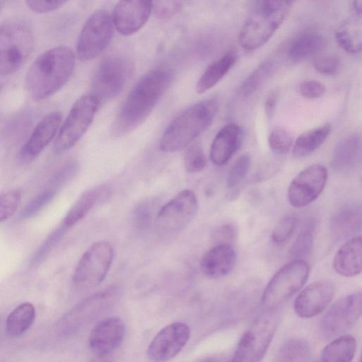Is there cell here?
I'll use <instances>...</instances> for the list:
<instances>
[{
	"label": "cell",
	"instance_id": "cell-6",
	"mask_svg": "<svg viewBox=\"0 0 362 362\" xmlns=\"http://www.w3.org/2000/svg\"><path fill=\"white\" fill-rule=\"evenodd\" d=\"M279 317L274 310L259 315L242 335L228 362H261L277 329Z\"/></svg>",
	"mask_w": 362,
	"mask_h": 362
},
{
	"label": "cell",
	"instance_id": "cell-39",
	"mask_svg": "<svg viewBox=\"0 0 362 362\" xmlns=\"http://www.w3.org/2000/svg\"><path fill=\"white\" fill-rule=\"evenodd\" d=\"M206 160L202 146L199 143L191 144L184 156V165L188 173L202 171L206 166Z\"/></svg>",
	"mask_w": 362,
	"mask_h": 362
},
{
	"label": "cell",
	"instance_id": "cell-48",
	"mask_svg": "<svg viewBox=\"0 0 362 362\" xmlns=\"http://www.w3.org/2000/svg\"><path fill=\"white\" fill-rule=\"evenodd\" d=\"M66 1H26L27 6L37 13H49L61 8Z\"/></svg>",
	"mask_w": 362,
	"mask_h": 362
},
{
	"label": "cell",
	"instance_id": "cell-51",
	"mask_svg": "<svg viewBox=\"0 0 362 362\" xmlns=\"http://www.w3.org/2000/svg\"><path fill=\"white\" fill-rule=\"evenodd\" d=\"M362 1H354L352 3V7L357 16L361 17V8H362Z\"/></svg>",
	"mask_w": 362,
	"mask_h": 362
},
{
	"label": "cell",
	"instance_id": "cell-11",
	"mask_svg": "<svg viewBox=\"0 0 362 362\" xmlns=\"http://www.w3.org/2000/svg\"><path fill=\"white\" fill-rule=\"evenodd\" d=\"M114 258V250L107 241H98L90 245L80 258L74 269L72 280L78 285L96 286L106 277Z\"/></svg>",
	"mask_w": 362,
	"mask_h": 362
},
{
	"label": "cell",
	"instance_id": "cell-17",
	"mask_svg": "<svg viewBox=\"0 0 362 362\" xmlns=\"http://www.w3.org/2000/svg\"><path fill=\"white\" fill-rule=\"evenodd\" d=\"M124 336L125 325L120 318H105L92 329L88 338L89 346L96 356L104 358L121 345Z\"/></svg>",
	"mask_w": 362,
	"mask_h": 362
},
{
	"label": "cell",
	"instance_id": "cell-49",
	"mask_svg": "<svg viewBox=\"0 0 362 362\" xmlns=\"http://www.w3.org/2000/svg\"><path fill=\"white\" fill-rule=\"evenodd\" d=\"M277 102V94L276 92L269 93L264 102V111L267 117L270 118L274 113Z\"/></svg>",
	"mask_w": 362,
	"mask_h": 362
},
{
	"label": "cell",
	"instance_id": "cell-35",
	"mask_svg": "<svg viewBox=\"0 0 362 362\" xmlns=\"http://www.w3.org/2000/svg\"><path fill=\"white\" fill-rule=\"evenodd\" d=\"M314 224L309 223L298 235L289 250L293 260H304L312 250L313 244Z\"/></svg>",
	"mask_w": 362,
	"mask_h": 362
},
{
	"label": "cell",
	"instance_id": "cell-42",
	"mask_svg": "<svg viewBox=\"0 0 362 362\" xmlns=\"http://www.w3.org/2000/svg\"><path fill=\"white\" fill-rule=\"evenodd\" d=\"M56 191L51 188L44 191L30 201L19 214L21 219L28 218L38 213L55 196Z\"/></svg>",
	"mask_w": 362,
	"mask_h": 362
},
{
	"label": "cell",
	"instance_id": "cell-3",
	"mask_svg": "<svg viewBox=\"0 0 362 362\" xmlns=\"http://www.w3.org/2000/svg\"><path fill=\"white\" fill-rule=\"evenodd\" d=\"M218 110L216 99L200 101L181 112L165 130L160 148L167 153L180 151L203 133L212 123Z\"/></svg>",
	"mask_w": 362,
	"mask_h": 362
},
{
	"label": "cell",
	"instance_id": "cell-45",
	"mask_svg": "<svg viewBox=\"0 0 362 362\" xmlns=\"http://www.w3.org/2000/svg\"><path fill=\"white\" fill-rule=\"evenodd\" d=\"M182 8V2L177 1H152V11L160 18H166L173 16Z\"/></svg>",
	"mask_w": 362,
	"mask_h": 362
},
{
	"label": "cell",
	"instance_id": "cell-54",
	"mask_svg": "<svg viewBox=\"0 0 362 362\" xmlns=\"http://www.w3.org/2000/svg\"><path fill=\"white\" fill-rule=\"evenodd\" d=\"M0 362H6V361H0Z\"/></svg>",
	"mask_w": 362,
	"mask_h": 362
},
{
	"label": "cell",
	"instance_id": "cell-10",
	"mask_svg": "<svg viewBox=\"0 0 362 362\" xmlns=\"http://www.w3.org/2000/svg\"><path fill=\"white\" fill-rule=\"evenodd\" d=\"M362 294L354 292L334 303L322 316L320 332L325 339L338 337L350 329L361 316Z\"/></svg>",
	"mask_w": 362,
	"mask_h": 362
},
{
	"label": "cell",
	"instance_id": "cell-37",
	"mask_svg": "<svg viewBox=\"0 0 362 362\" xmlns=\"http://www.w3.org/2000/svg\"><path fill=\"white\" fill-rule=\"evenodd\" d=\"M268 144L270 149L276 154L287 153L293 145V137L285 129L276 127L269 134Z\"/></svg>",
	"mask_w": 362,
	"mask_h": 362
},
{
	"label": "cell",
	"instance_id": "cell-25",
	"mask_svg": "<svg viewBox=\"0 0 362 362\" xmlns=\"http://www.w3.org/2000/svg\"><path fill=\"white\" fill-rule=\"evenodd\" d=\"M111 192L107 185H100L84 192L66 214L63 224L71 227L83 219L99 202L107 199Z\"/></svg>",
	"mask_w": 362,
	"mask_h": 362
},
{
	"label": "cell",
	"instance_id": "cell-4",
	"mask_svg": "<svg viewBox=\"0 0 362 362\" xmlns=\"http://www.w3.org/2000/svg\"><path fill=\"white\" fill-rule=\"evenodd\" d=\"M292 4L291 1L282 0L255 2L238 35L240 46L253 50L266 43L284 22Z\"/></svg>",
	"mask_w": 362,
	"mask_h": 362
},
{
	"label": "cell",
	"instance_id": "cell-24",
	"mask_svg": "<svg viewBox=\"0 0 362 362\" xmlns=\"http://www.w3.org/2000/svg\"><path fill=\"white\" fill-rule=\"evenodd\" d=\"M361 223V205L346 204L333 213L330 219V230L335 239L343 240L360 232Z\"/></svg>",
	"mask_w": 362,
	"mask_h": 362
},
{
	"label": "cell",
	"instance_id": "cell-27",
	"mask_svg": "<svg viewBox=\"0 0 362 362\" xmlns=\"http://www.w3.org/2000/svg\"><path fill=\"white\" fill-rule=\"evenodd\" d=\"M325 45V40L316 32H305L296 36L290 43L287 54L293 62H302L317 54Z\"/></svg>",
	"mask_w": 362,
	"mask_h": 362
},
{
	"label": "cell",
	"instance_id": "cell-21",
	"mask_svg": "<svg viewBox=\"0 0 362 362\" xmlns=\"http://www.w3.org/2000/svg\"><path fill=\"white\" fill-rule=\"evenodd\" d=\"M244 138L243 128L235 123L228 124L216 135L210 150L211 162L216 165L226 164L240 148Z\"/></svg>",
	"mask_w": 362,
	"mask_h": 362
},
{
	"label": "cell",
	"instance_id": "cell-46",
	"mask_svg": "<svg viewBox=\"0 0 362 362\" xmlns=\"http://www.w3.org/2000/svg\"><path fill=\"white\" fill-rule=\"evenodd\" d=\"M299 90L303 97L313 99L322 96L326 91V88L318 81L307 80L300 83Z\"/></svg>",
	"mask_w": 362,
	"mask_h": 362
},
{
	"label": "cell",
	"instance_id": "cell-12",
	"mask_svg": "<svg viewBox=\"0 0 362 362\" xmlns=\"http://www.w3.org/2000/svg\"><path fill=\"white\" fill-rule=\"evenodd\" d=\"M113 33L110 13L98 10L91 14L79 34L76 52L81 61H89L100 54L108 45Z\"/></svg>",
	"mask_w": 362,
	"mask_h": 362
},
{
	"label": "cell",
	"instance_id": "cell-47",
	"mask_svg": "<svg viewBox=\"0 0 362 362\" xmlns=\"http://www.w3.org/2000/svg\"><path fill=\"white\" fill-rule=\"evenodd\" d=\"M68 228L64 224L57 228L53 233L47 238L45 243L42 245L40 248L36 252L33 260L40 261L42 258L46 256L50 250L54 246V245L59 241V240L64 235Z\"/></svg>",
	"mask_w": 362,
	"mask_h": 362
},
{
	"label": "cell",
	"instance_id": "cell-20",
	"mask_svg": "<svg viewBox=\"0 0 362 362\" xmlns=\"http://www.w3.org/2000/svg\"><path fill=\"white\" fill-rule=\"evenodd\" d=\"M62 118L60 112L53 111L41 119L20 150L19 156L23 160H33L45 149L54 137Z\"/></svg>",
	"mask_w": 362,
	"mask_h": 362
},
{
	"label": "cell",
	"instance_id": "cell-38",
	"mask_svg": "<svg viewBox=\"0 0 362 362\" xmlns=\"http://www.w3.org/2000/svg\"><path fill=\"white\" fill-rule=\"evenodd\" d=\"M156 202L148 199L141 201L133 210V222L136 227L141 230H145L149 227L155 216Z\"/></svg>",
	"mask_w": 362,
	"mask_h": 362
},
{
	"label": "cell",
	"instance_id": "cell-34",
	"mask_svg": "<svg viewBox=\"0 0 362 362\" xmlns=\"http://www.w3.org/2000/svg\"><path fill=\"white\" fill-rule=\"evenodd\" d=\"M274 69V64L267 61L261 64L243 82L238 90V95L241 98H247L252 95L270 75Z\"/></svg>",
	"mask_w": 362,
	"mask_h": 362
},
{
	"label": "cell",
	"instance_id": "cell-16",
	"mask_svg": "<svg viewBox=\"0 0 362 362\" xmlns=\"http://www.w3.org/2000/svg\"><path fill=\"white\" fill-rule=\"evenodd\" d=\"M334 296V286L322 279L307 286L296 298L293 308L301 318L313 317L324 311Z\"/></svg>",
	"mask_w": 362,
	"mask_h": 362
},
{
	"label": "cell",
	"instance_id": "cell-8",
	"mask_svg": "<svg viewBox=\"0 0 362 362\" xmlns=\"http://www.w3.org/2000/svg\"><path fill=\"white\" fill-rule=\"evenodd\" d=\"M100 103L90 94L80 97L74 103L54 141L56 153L70 149L81 139L91 124Z\"/></svg>",
	"mask_w": 362,
	"mask_h": 362
},
{
	"label": "cell",
	"instance_id": "cell-40",
	"mask_svg": "<svg viewBox=\"0 0 362 362\" xmlns=\"http://www.w3.org/2000/svg\"><path fill=\"white\" fill-rule=\"evenodd\" d=\"M21 193L18 189L9 190L0 194V223L11 217L18 209Z\"/></svg>",
	"mask_w": 362,
	"mask_h": 362
},
{
	"label": "cell",
	"instance_id": "cell-31",
	"mask_svg": "<svg viewBox=\"0 0 362 362\" xmlns=\"http://www.w3.org/2000/svg\"><path fill=\"white\" fill-rule=\"evenodd\" d=\"M35 318V308L32 303L25 302L20 304L6 319L7 334L11 338L21 337L32 326Z\"/></svg>",
	"mask_w": 362,
	"mask_h": 362
},
{
	"label": "cell",
	"instance_id": "cell-33",
	"mask_svg": "<svg viewBox=\"0 0 362 362\" xmlns=\"http://www.w3.org/2000/svg\"><path fill=\"white\" fill-rule=\"evenodd\" d=\"M361 32L352 22L341 25L335 33V38L339 46L346 52L354 54L361 48Z\"/></svg>",
	"mask_w": 362,
	"mask_h": 362
},
{
	"label": "cell",
	"instance_id": "cell-7",
	"mask_svg": "<svg viewBox=\"0 0 362 362\" xmlns=\"http://www.w3.org/2000/svg\"><path fill=\"white\" fill-rule=\"evenodd\" d=\"M310 267L305 260H292L283 266L266 286L262 303L267 310H274L297 293L305 284Z\"/></svg>",
	"mask_w": 362,
	"mask_h": 362
},
{
	"label": "cell",
	"instance_id": "cell-32",
	"mask_svg": "<svg viewBox=\"0 0 362 362\" xmlns=\"http://www.w3.org/2000/svg\"><path fill=\"white\" fill-rule=\"evenodd\" d=\"M311 356L309 343L302 338H291L279 349L275 362H308Z\"/></svg>",
	"mask_w": 362,
	"mask_h": 362
},
{
	"label": "cell",
	"instance_id": "cell-19",
	"mask_svg": "<svg viewBox=\"0 0 362 362\" xmlns=\"http://www.w3.org/2000/svg\"><path fill=\"white\" fill-rule=\"evenodd\" d=\"M117 294V290L111 288L83 300L59 320L56 325V332L61 336L72 334L86 319V314H90V310L107 306Z\"/></svg>",
	"mask_w": 362,
	"mask_h": 362
},
{
	"label": "cell",
	"instance_id": "cell-53",
	"mask_svg": "<svg viewBox=\"0 0 362 362\" xmlns=\"http://www.w3.org/2000/svg\"><path fill=\"white\" fill-rule=\"evenodd\" d=\"M3 4H4V2L0 1V11L3 6Z\"/></svg>",
	"mask_w": 362,
	"mask_h": 362
},
{
	"label": "cell",
	"instance_id": "cell-43",
	"mask_svg": "<svg viewBox=\"0 0 362 362\" xmlns=\"http://www.w3.org/2000/svg\"><path fill=\"white\" fill-rule=\"evenodd\" d=\"M313 66L321 74L332 76L339 70L340 61L334 55L323 54L315 59Z\"/></svg>",
	"mask_w": 362,
	"mask_h": 362
},
{
	"label": "cell",
	"instance_id": "cell-44",
	"mask_svg": "<svg viewBox=\"0 0 362 362\" xmlns=\"http://www.w3.org/2000/svg\"><path fill=\"white\" fill-rule=\"evenodd\" d=\"M237 238V228L232 223H225L216 228L211 234V240L214 245H230Z\"/></svg>",
	"mask_w": 362,
	"mask_h": 362
},
{
	"label": "cell",
	"instance_id": "cell-9",
	"mask_svg": "<svg viewBox=\"0 0 362 362\" xmlns=\"http://www.w3.org/2000/svg\"><path fill=\"white\" fill-rule=\"evenodd\" d=\"M198 209L195 194L189 189L182 191L156 214L154 219L156 232L163 238L178 234L195 217Z\"/></svg>",
	"mask_w": 362,
	"mask_h": 362
},
{
	"label": "cell",
	"instance_id": "cell-1",
	"mask_svg": "<svg viewBox=\"0 0 362 362\" xmlns=\"http://www.w3.org/2000/svg\"><path fill=\"white\" fill-rule=\"evenodd\" d=\"M172 78V72L165 68H157L146 74L122 105L112 125V134L122 136L141 124L169 86Z\"/></svg>",
	"mask_w": 362,
	"mask_h": 362
},
{
	"label": "cell",
	"instance_id": "cell-36",
	"mask_svg": "<svg viewBox=\"0 0 362 362\" xmlns=\"http://www.w3.org/2000/svg\"><path fill=\"white\" fill-rule=\"evenodd\" d=\"M251 165V158L248 153H244L231 165L226 185L230 189L238 187L247 176Z\"/></svg>",
	"mask_w": 362,
	"mask_h": 362
},
{
	"label": "cell",
	"instance_id": "cell-50",
	"mask_svg": "<svg viewBox=\"0 0 362 362\" xmlns=\"http://www.w3.org/2000/svg\"><path fill=\"white\" fill-rule=\"evenodd\" d=\"M197 362H228L223 356H211L200 359Z\"/></svg>",
	"mask_w": 362,
	"mask_h": 362
},
{
	"label": "cell",
	"instance_id": "cell-2",
	"mask_svg": "<svg viewBox=\"0 0 362 362\" xmlns=\"http://www.w3.org/2000/svg\"><path fill=\"white\" fill-rule=\"evenodd\" d=\"M75 54L64 46L49 49L39 55L27 71L25 84L30 97L42 100L59 90L71 76Z\"/></svg>",
	"mask_w": 362,
	"mask_h": 362
},
{
	"label": "cell",
	"instance_id": "cell-23",
	"mask_svg": "<svg viewBox=\"0 0 362 362\" xmlns=\"http://www.w3.org/2000/svg\"><path fill=\"white\" fill-rule=\"evenodd\" d=\"M361 235L354 236L338 249L333 259V268L338 274L352 277L361 272Z\"/></svg>",
	"mask_w": 362,
	"mask_h": 362
},
{
	"label": "cell",
	"instance_id": "cell-41",
	"mask_svg": "<svg viewBox=\"0 0 362 362\" xmlns=\"http://www.w3.org/2000/svg\"><path fill=\"white\" fill-rule=\"evenodd\" d=\"M297 226V218L293 216L282 218L274 227L272 239L276 244L286 242L293 233Z\"/></svg>",
	"mask_w": 362,
	"mask_h": 362
},
{
	"label": "cell",
	"instance_id": "cell-22",
	"mask_svg": "<svg viewBox=\"0 0 362 362\" xmlns=\"http://www.w3.org/2000/svg\"><path fill=\"white\" fill-rule=\"evenodd\" d=\"M236 263V252L233 245H216L202 257L200 269L209 279H219L228 275Z\"/></svg>",
	"mask_w": 362,
	"mask_h": 362
},
{
	"label": "cell",
	"instance_id": "cell-13",
	"mask_svg": "<svg viewBox=\"0 0 362 362\" xmlns=\"http://www.w3.org/2000/svg\"><path fill=\"white\" fill-rule=\"evenodd\" d=\"M129 74L127 62L119 57L104 60L91 83V93L100 103L112 100L123 90Z\"/></svg>",
	"mask_w": 362,
	"mask_h": 362
},
{
	"label": "cell",
	"instance_id": "cell-15",
	"mask_svg": "<svg viewBox=\"0 0 362 362\" xmlns=\"http://www.w3.org/2000/svg\"><path fill=\"white\" fill-rule=\"evenodd\" d=\"M190 337V329L183 322L171 323L160 329L148 345L147 355L153 362H166L176 356Z\"/></svg>",
	"mask_w": 362,
	"mask_h": 362
},
{
	"label": "cell",
	"instance_id": "cell-5",
	"mask_svg": "<svg viewBox=\"0 0 362 362\" xmlns=\"http://www.w3.org/2000/svg\"><path fill=\"white\" fill-rule=\"evenodd\" d=\"M34 35L24 21L12 19L0 25V75H8L21 69L34 47Z\"/></svg>",
	"mask_w": 362,
	"mask_h": 362
},
{
	"label": "cell",
	"instance_id": "cell-28",
	"mask_svg": "<svg viewBox=\"0 0 362 362\" xmlns=\"http://www.w3.org/2000/svg\"><path fill=\"white\" fill-rule=\"evenodd\" d=\"M237 55L235 52H228L211 64L199 78L196 90L202 94L216 85L235 64Z\"/></svg>",
	"mask_w": 362,
	"mask_h": 362
},
{
	"label": "cell",
	"instance_id": "cell-30",
	"mask_svg": "<svg viewBox=\"0 0 362 362\" xmlns=\"http://www.w3.org/2000/svg\"><path fill=\"white\" fill-rule=\"evenodd\" d=\"M356 341L351 335H341L328 344L321 354V362H351Z\"/></svg>",
	"mask_w": 362,
	"mask_h": 362
},
{
	"label": "cell",
	"instance_id": "cell-18",
	"mask_svg": "<svg viewBox=\"0 0 362 362\" xmlns=\"http://www.w3.org/2000/svg\"><path fill=\"white\" fill-rule=\"evenodd\" d=\"M152 11L150 1H120L113 11L112 23L123 35H130L140 30Z\"/></svg>",
	"mask_w": 362,
	"mask_h": 362
},
{
	"label": "cell",
	"instance_id": "cell-52",
	"mask_svg": "<svg viewBox=\"0 0 362 362\" xmlns=\"http://www.w3.org/2000/svg\"><path fill=\"white\" fill-rule=\"evenodd\" d=\"M100 358V357H99ZM103 358H100L99 360H93L92 362H108L106 361L103 360Z\"/></svg>",
	"mask_w": 362,
	"mask_h": 362
},
{
	"label": "cell",
	"instance_id": "cell-26",
	"mask_svg": "<svg viewBox=\"0 0 362 362\" xmlns=\"http://www.w3.org/2000/svg\"><path fill=\"white\" fill-rule=\"evenodd\" d=\"M361 141L359 134H351L343 138L336 146L332 158V167L344 172L354 167L361 160Z\"/></svg>",
	"mask_w": 362,
	"mask_h": 362
},
{
	"label": "cell",
	"instance_id": "cell-14",
	"mask_svg": "<svg viewBox=\"0 0 362 362\" xmlns=\"http://www.w3.org/2000/svg\"><path fill=\"white\" fill-rule=\"evenodd\" d=\"M327 180V170L320 164L310 165L302 170L288 188V200L295 208L306 206L322 192Z\"/></svg>",
	"mask_w": 362,
	"mask_h": 362
},
{
	"label": "cell",
	"instance_id": "cell-29",
	"mask_svg": "<svg viewBox=\"0 0 362 362\" xmlns=\"http://www.w3.org/2000/svg\"><path fill=\"white\" fill-rule=\"evenodd\" d=\"M331 130L332 126L327 123L302 133L295 141L293 156L303 158L312 154L322 145Z\"/></svg>",
	"mask_w": 362,
	"mask_h": 362
}]
</instances>
